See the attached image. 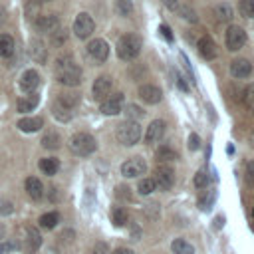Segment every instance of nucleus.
<instances>
[{
    "instance_id": "obj_1",
    "label": "nucleus",
    "mask_w": 254,
    "mask_h": 254,
    "mask_svg": "<svg viewBox=\"0 0 254 254\" xmlns=\"http://www.w3.org/2000/svg\"><path fill=\"white\" fill-rule=\"evenodd\" d=\"M56 79L67 87H75L81 83V69L71 60V56H60L56 60Z\"/></svg>"
},
{
    "instance_id": "obj_2",
    "label": "nucleus",
    "mask_w": 254,
    "mask_h": 254,
    "mask_svg": "<svg viewBox=\"0 0 254 254\" xmlns=\"http://www.w3.org/2000/svg\"><path fill=\"white\" fill-rule=\"evenodd\" d=\"M141 48H143V40L137 34H125L117 40V56L125 62L135 60L141 54Z\"/></svg>"
},
{
    "instance_id": "obj_3",
    "label": "nucleus",
    "mask_w": 254,
    "mask_h": 254,
    "mask_svg": "<svg viewBox=\"0 0 254 254\" xmlns=\"http://www.w3.org/2000/svg\"><path fill=\"white\" fill-rule=\"evenodd\" d=\"M141 139V127L137 121L127 119L117 125V141L121 145H135Z\"/></svg>"
},
{
    "instance_id": "obj_4",
    "label": "nucleus",
    "mask_w": 254,
    "mask_h": 254,
    "mask_svg": "<svg viewBox=\"0 0 254 254\" xmlns=\"http://www.w3.org/2000/svg\"><path fill=\"white\" fill-rule=\"evenodd\" d=\"M95 147H97V143H95V139H93L89 133H75V135L69 139V149H71V153H75V155H79V157L91 155V153L95 151Z\"/></svg>"
},
{
    "instance_id": "obj_5",
    "label": "nucleus",
    "mask_w": 254,
    "mask_h": 254,
    "mask_svg": "<svg viewBox=\"0 0 254 254\" xmlns=\"http://www.w3.org/2000/svg\"><path fill=\"white\" fill-rule=\"evenodd\" d=\"M93 30H95L93 18L87 12H79L75 16V20H73V32H75V36L79 40H85V38H89L93 34Z\"/></svg>"
},
{
    "instance_id": "obj_6",
    "label": "nucleus",
    "mask_w": 254,
    "mask_h": 254,
    "mask_svg": "<svg viewBox=\"0 0 254 254\" xmlns=\"http://www.w3.org/2000/svg\"><path fill=\"white\" fill-rule=\"evenodd\" d=\"M224 42H226V48L230 52H236L240 50L244 44H246V32L240 28V26H228L226 30V36H224Z\"/></svg>"
},
{
    "instance_id": "obj_7",
    "label": "nucleus",
    "mask_w": 254,
    "mask_h": 254,
    "mask_svg": "<svg viewBox=\"0 0 254 254\" xmlns=\"http://www.w3.org/2000/svg\"><path fill=\"white\" fill-rule=\"evenodd\" d=\"M153 181H155V187H159L161 190H169L175 185V171L169 165H157Z\"/></svg>"
},
{
    "instance_id": "obj_8",
    "label": "nucleus",
    "mask_w": 254,
    "mask_h": 254,
    "mask_svg": "<svg viewBox=\"0 0 254 254\" xmlns=\"http://www.w3.org/2000/svg\"><path fill=\"white\" fill-rule=\"evenodd\" d=\"M145 169H147V165H145V161L141 157H131L121 165V175L127 177V179H135V177L143 175Z\"/></svg>"
},
{
    "instance_id": "obj_9",
    "label": "nucleus",
    "mask_w": 254,
    "mask_h": 254,
    "mask_svg": "<svg viewBox=\"0 0 254 254\" xmlns=\"http://www.w3.org/2000/svg\"><path fill=\"white\" fill-rule=\"evenodd\" d=\"M58 26H60V18H58L56 14H42V16L38 14V18L34 20V28H36L38 32H44V34L56 32Z\"/></svg>"
},
{
    "instance_id": "obj_10",
    "label": "nucleus",
    "mask_w": 254,
    "mask_h": 254,
    "mask_svg": "<svg viewBox=\"0 0 254 254\" xmlns=\"http://www.w3.org/2000/svg\"><path fill=\"white\" fill-rule=\"evenodd\" d=\"M87 54L95 60V62H105L109 56V44L103 38H95L87 44Z\"/></svg>"
},
{
    "instance_id": "obj_11",
    "label": "nucleus",
    "mask_w": 254,
    "mask_h": 254,
    "mask_svg": "<svg viewBox=\"0 0 254 254\" xmlns=\"http://www.w3.org/2000/svg\"><path fill=\"white\" fill-rule=\"evenodd\" d=\"M123 109V93L105 95L101 101V113L103 115H117Z\"/></svg>"
},
{
    "instance_id": "obj_12",
    "label": "nucleus",
    "mask_w": 254,
    "mask_h": 254,
    "mask_svg": "<svg viewBox=\"0 0 254 254\" xmlns=\"http://www.w3.org/2000/svg\"><path fill=\"white\" fill-rule=\"evenodd\" d=\"M40 246H42V236H40V232H38L36 228L28 226V228H26V236H24V240H22V250L28 252V254H34Z\"/></svg>"
},
{
    "instance_id": "obj_13",
    "label": "nucleus",
    "mask_w": 254,
    "mask_h": 254,
    "mask_svg": "<svg viewBox=\"0 0 254 254\" xmlns=\"http://www.w3.org/2000/svg\"><path fill=\"white\" fill-rule=\"evenodd\" d=\"M40 85V73L36 69H26L22 75H20V89L22 91H36V87Z\"/></svg>"
},
{
    "instance_id": "obj_14",
    "label": "nucleus",
    "mask_w": 254,
    "mask_h": 254,
    "mask_svg": "<svg viewBox=\"0 0 254 254\" xmlns=\"http://www.w3.org/2000/svg\"><path fill=\"white\" fill-rule=\"evenodd\" d=\"M163 135H165V121L155 119V121H151V125L145 131V143H149V145L159 143L163 139Z\"/></svg>"
},
{
    "instance_id": "obj_15",
    "label": "nucleus",
    "mask_w": 254,
    "mask_h": 254,
    "mask_svg": "<svg viewBox=\"0 0 254 254\" xmlns=\"http://www.w3.org/2000/svg\"><path fill=\"white\" fill-rule=\"evenodd\" d=\"M139 97H141L145 103H149V105H155V103H159V101H161L163 93H161V89H159L157 85L145 83V85H141V87H139Z\"/></svg>"
},
{
    "instance_id": "obj_16",
    "label": "nucleus",
    "mask_w": 254,
    "mask_h": 254,
    "mask_svg": "<svg viewBox=\"0 0 254 254\" xmlns=\"http://www.w3.org/2000/svg\"><path fill=\"white\" fill-rule=\"evenodd\" d=\"M91 93H93L95 99H103L105 95H109V93H111V77H109V75H99V77L93 81Z\"/></svg>"
},
{
    "instance_id": "obj_17",
    "label": "nucleus",
    "mask_w": 254,
    "mask_h": 254,
    "mask_svg": "<svg viewBox=\"0 0 254 254\" xmlns=\"http://www.w3.org/2000/svg\"><path fill=\"white\" fill-rule=\"evenodd\" d=\"M230 73H232V77H238V79L248 77L252 73V64L244 58H238V60L230 62Z\"/></svg>"
},
{
    "instance_id": "obj_18",
    "label": "nucleus",
    "mask_w": 254,
    "mask_h": 254,
    "mask_svg": "<svg viewBox=\"0 0 254 254\" xmlns=\"http://www.w3.org/2000/svg\"><path fill=\"white\" fill-rule=\"evenodd\" d=\"M198 52H200V56L204 60H214L218 56V48H216V44L212 42L210 36H202L198 40Z\"/></svg>"
},
{
    "instance_id": "obj_19",
    "label": "nucleus",
    "mask_w": 254,
    "mask_h": 254,
    "mask_svg": "<svg viewBox=\"0 0 254 254\" xmlns=\"http://www.w3.org/2000/svg\"><path fill=\"white\" fill-rule=\"evenodd\" d=\"M28 46H30V48H28V52H30L32 60H34V62H38V64H44V62H46V58H48V52H46L44 42H42V40H38V38H32Z\"/></svg>"
},
{
    "instance_id": "obj_20",
    "label": "nucleus",
    "mask_w": 254,
    "mask_h": 254,
    "mask_svg": "<svg viewBox=\"0 0 254 254\" xmlns=\"http://www.w3.org/2000/svg\"><path fill=\"white\" fill-rule=\"evenodd\" d=\"M26 190H28L30 198H34V200H40L44 196V185L36 177H28L26 179Z\"/></svg>"
},
{
    "instance_id": "obj_21",
    "label": "nucleus",
    "mask_w": 254,
    "mask_h": 254,
    "mask_svg": "<svg viewBox=\"0 0 254 254\" xmlns=\"http://www.w3.org/2000/svg\"><path fill=\"white\" fill-rule=\"evenodd\" d=\"M42 125H44L42 117H22V119L18 121V129L24 131V133H34V131H38Z\"/></svg>"
},
{
    "instance_id": "obj_22",
    "label": "nucleus",
    "mask_w": 254,
    "mask_h": 254,
    "mask_svg": "<svg viewBox=\"0 0 254 254\" xmlns=\"http://www.w3.org/2000/svg\"><path fill=\"white\" fill-rule=\"evenodd\" d=\"M38 103H40V95H36V93L32 91L30 95H24L22 99H18V111H20V113H28V111H34Z\"/></svg>"
},
{
    "instance_id": "obj_23",
    "label": "nucleus",
    "mask_w": 254,
    "mask_h": 254,
    "mask_svg": "<svg viewBox=\"0 0 254 254\" xmlns=\"http://www.w3.org/2000/svg\"><path fill=\"white\" fill-rule=\"evenodd\" d=\"M14 48H16V42L10 34H0V56L2 58H12L14 54Z\"/></svg>"
},
{
    "instance_id": "obj_24",
    "label": "nucleus",
    "mask_w": 254,
    "mask_h": 254,
    "mask_svg": "<svg viewBox=\"0 0 254 254\" xmlns=\"http://www.w3.org/2000/svg\"><path fill=\"white\" fill-rule=\"evenodd\" d=\"M58 169H60V161L56 159V157H46V159H42L40 161V171L44 173V175H56L58 173Z\"/></svg>"
},
{
    "instance_id": "obj_25",
    "label": "nucleus",
    "mask_w": 254,
    "mask_h": 254,
    "mask_svg": "<svg viewBox=\"0 0 254 254\" xmlns=\"http://www.w3.org/2000/svg\"><path fill=\"white\" fill-rule=\"evenodd\" d=\"M171 250H173V254H194L192 244H190V242H187L185 238H177V240H173Z\"/></svg>"
},
{
    "instance_id": "obj_26",
    "label": "nucleus",
    "mask_w": 254,
    "mask_h": 254,
    "mask_svg": "<svg viewBox=\"0 0 254 254\" xmlns=\"http://www.w3.org/2000/svg\"><path fill=\"white\" fill-rule=\"evenodd\" d=\"M77 101H79V97L75 95V93H60L58 95V105H62V107H65V109H73L75 105H77Z\"/></svg>"
},
{
    "instance_id": "obj_27",
    "label": "nucleus",
    "mask_w": 254,
    "mask_h": 254,
    "mask_svg": "<svg viewBox=\"0 0 254 254\" xmlns=\"http://www.w3.org/2000/svg\"><path fill=\"white\" fill-rule=\"evenodd\" d=\"M214 200H216V190H214V189L206 190V194H202V196L198 198V206H200V210H210L212 204H214Z\"/></svg>"
},
{
    "instance_id": "obj_28",
    "label": "nucleus",
    "mask_w": 254,
    "mask_h": 254,
    "mask_svg": "<svg viewBox=\"0 0 254 254\" xmlns=\"http://www.w3.org/2000/svg\"><path fill=\"white\" fill-rule=\"evenodd\" d=\"M60 143H62V139H60V135H58L56 131H50V133H46V135L42 137V145H44L46 149H58Z\"/></svg>"
},
{
    "instance_id": "obj_29",
    "label": "nucleus",
    "mask_w": 254,
    "mask_h": 254,
    "mask_svg": "<svg viewBox=\"0 0 254 254\" xmlns=\"http://www.w3.org/2000/svg\"><path fill=\"white\" fill-rule=\"evenodd\" d=\"M58 222H60V214H58V212H46V214L40 216V226H42V228H48V230H50V228H54Z\"/></svg>"
},
{
    "instance_id": "obj_30",
    "label": "nucleus",
    "mask_w": 254,
    "mask_h": 254,
    "mask_svg": "<svg viewBox=\"0 0 254 254\" xmlns=\"http://www.w3.org/2000/svg\"><path fill=\"white\" fill-rule=\"evenodd\" d=\"M111 222H113L115 226H123V224L127 222V210L121 208V206L111 208Z\"/></svg>"
},
{
    "instance_id": "obj_31",
    "label": "nucleus",
    "mask_w": 254,
    "mask_h": 254,
    "mask_svg": "<svg viewBox=\"0 0 254 254\" xmlns=\"http://www.w3.org/2000/svg\"><path fill=\"white\" fill-rule=\"evenodd\" d=\"M214 14H216V18L222 20V22H230V20H232V8H230L228 4H218V6L214 8Z\"/></svg>"
},
{
    "instance_id": "obj_32",
    "label": "nucleus",
    "mask_w": 254,
    "mask_h": 254,
    "mask_svg": "<svg viewBox=\"0 0 254 254\" xmlns=\"http://www.w3.org/2000/svg\"><path fill=\"white\" fill-rule=\"evenodd\" d=\"M115 10H117L119 16H131L133 2L131 0H115Z\"/></svg>"
},
{
    "instance_id": "obj_33",
    "label": "nucleus",
    "mask_w": 254,
    "mask_h": 254,
    "mask_svg": "<svg viewBox=\"0 0 254 254\" xmlns=\"http://www.w3.org/2000/svg\"><path fill=\"white\" fill-rule=\"evenodd\" d=\"M157 159H159V161H175V159H177V153H175L171 147H165V145H163V147L157 149Z\"/></svg>"
},
{
    "instance_id": "obj_34",
    "label": "nucleus",
    "mask_w": 254,
    "mask_h": 254,
    "mask_svg": "<svg viewBox=\"0 0 254 254\" xmlns=\"http://www.w3.org/2000/svg\"><path fill=\"white\" fill-rule=\"evenodd\" d=\"M238 10H240L242 16H246V18H254V0H240Z\"/></svg>"
},
{
    "instance_id": "obj_35",
    "label": "nucleus",
    "mask_w": 254,
    "mask_h": 254,
    "mask_svg": "<svg viewBox=\"0 0 254 254\" xmlns=\"http://www.w3.org/2000/svg\"><path fill=\"white\" fill-rule=\"evenodd\" d=\"M54 117H58L60 121H69L71 119V111L69 109H65V107H62V105H58V103H54Z\"/></svg>"
},
{
    "instance_id": "obj_36",
    "label": "nucleus",
    "mask_w": 254,
    "mask_h": 254,
    "mask_svg": "<svg viewBox=\"0 0 254 254\" xmlns=\"http://www.w3.org/2000/svg\"><path fill=\"white\" fill-rule=\"evenodd\" d=\"M137 189H139L141 194H151L157 187H155V181H153V179H143V181H139Z\"/></svg>"
},
{
    "instance_id": "obj_37",
    "label": "nucleus",
    "mask_w": 254,
    "mask_h": 254,
    "mask_svg": "<svg viewBox=\"0 0 254 254\" xmlns=\"http://www.w3.org/2000/svg\"><path fill=\"white\" fill-rule=\"evenodd\" d=\"M179 14H181V18H183V20L192 22V24L198 20V18H196V12H194L192 8H189V6H181V8H179Z\"/></svg>"
},
{
    "instance_id": "obj_38",
    "label": "nucleus",
    "mask_w": 254,
    "mask_h": 254,
    "mask_svg": "<svg viewBox=\"0 0 254 254\" xmlns=\"http://www.w3.org/2000/svg\"><path fill=\"white\" fill-rule=\"evenodd\" d=\"M244 103H246V107L250 111H254V83L246 85V89H244Z\"/></svg>"
},
{
    "instance_id": "obj_39",
    "label": "nucleus",
    "mask_w": 254,
    "mask_h": 254,
    "mask_svg": "<svg viewBox=\"0 0 254 254\" xmlns=\"http://www.w3.org/2000/svg\"><path fill=\"white\" fill-rule=\"evenodd\" d=\"M206 185H208V173H206L204 169H200V171L194 175V187L206 189Z\"/></svg>"
},
{
    "instance_id": "obj_40",
    "label": "nucleus",
    "mask_w": 254,
    "mask_h": 254,
    "mask_svg": "<svg viewBox=\"0 0 254 254\" xmlns=\"http://www.w3.org/2000/svg\"><path fill=\"white\" fill-rule=\"evenodd\" d=\"M125 113H127V117H129V119H133V121H135V119H139V117L143 115V109H139L137 105L129 103V105L125 107Z\"/></svg>"
},
{
    "instance_id": "obj_41",
    "label": "nucleus",
    "mask_w": 254,
    "mask_h": 254,
    "mask_svg": "<svg viewBox=\"0 0 254 254\" xmlns=\"http://www.w3.org/2000/svg\"><path fill=\"white\" fill-rule=\"evenodd\" d=\"M244 179L248 185H254V161L246 163V171H244Z\"/></svg>"
},
{
    "instance_id": "obj_42",
    "label": "nucleus",
    "mask_w": 254,
    "mask_h": 254,
    "mask_svg": "<svg viewBox=\"0 0 254 254\" xmlns=\"http://www.w3.org/2000/svg\"><path fill=\"white\" fill-rule=\"evenodd\" d=\"M65 38H67V32H65V30H58L56 34L52 32V42H54L56 46H60V44H64V42H65Z\"/></svg>"
},
{
    "instance_id": "obj_43",
    "label": "nucleus",
    "mask_w": 254,
    "mask_h": 254,
    "mask_svg": "<svg viewBox=\"0 0 254 254\" xmlns=\"http://www.w3.org/2000/svg\"><path fill=\"white\" fill-rule=\"evenodd\" d=\"M187 145H189V149H190V151H196V149L200 147V139H198V135H196V133H190V135H189Z\"/></svg>"
},
{
    "instance_id": "obj_44",
    "label": "nucleus",
    "mask_w": 254,
    "mask_h": 254,
    "mask_svg": "<svg viewBox=\"0 0 254 254\" xmlns=\"http://www.w3.org/2000/svg\"><path fill=\"white\" fill-rule=\"evenodd\" d=\"M14 250H16V242H12V240H6L0 244V254H10Z\"/></svg>"
},
{
    "instance_id": "obj_45",
    "label": "nucleus",
    "mask_w": 254,
    "mask_h": 254,
    "mask_svg": "<svg viewBox=\"0 0 254 254\" xmlns=\"http://www.w3.org/2000/svg\"><path fill=\"white\" fill-rule=\"evenodd\" d=\"M12 212V202L8 198H0V214H10Z\"/></svg>"
},
{
    "instance_id": "obj_46",
    "label": "nucleus",
    "mask_w": 254,
    "mask_h": 254,
    "mask_svg": "<svg viewBox=\"0 0 254 254\" xmlns=\"http://www.w3.org/2000/svg\"><path fill=\"white\" fill-rule=\"evenodd\" d=\"M159 32L163 34V38H165L167 42H171V40H173V34H171V28H169L167 24H161V26H159Z\"/></svg>"
},
{
    "instance_id": "obj_47",
    "label": "nucleus",
    "mask_w": 254,
    "mask_h": 254,
    "mask_svg": "<svg viewBox=\"0 0 254 254\" xmlns=\"http://www.w3.org/2000/svg\"><path fill=\"white\" fill-rule=\"evenodd\" d=\"M93 254H109V250H107V244H103V242H97V244L93 246Z\"/></svg>"
},
{
    "instance_id": "obj_48",
    "label": "nucleus",
    "mask_w": 254,
    "mask_h": 254,
    "mask_svg": "<svg viewBox=\"0 0 254 254\" xmlns=\"http://www.w3.org/2000/svg\"><path fill=\"white\" fill-rule=\"evenodd\" d=\"M117 196L119 198H131V194H129V189H125V187H117Z\"/></svg>"
},
{
    "instance_id": "obj_49",
    "label": "nucleus",
    "mask_w": 254,
    "mask_h": 254,
    "mask_svg": "<svg viewBox=\"0 0 254 254\" xmlns=\"http://www.w3.org/2000/svg\"><path fill=\"white\" fill-rule=\"evenodd\" d=\"M163 4H165L169 10H177V8H179V0H163Z\"/></svg>"
},
{
    "instance_id": "obj_50",
    "label": "nucleus",
    "mask_w": 254,
    "mask_h": 254,
    "mask_svg": "<svg viewBox=\"0 0 254 254\" xmlns=\"http://www.w3.org/2000/svg\"><path fill=\"white\" fill-rule=\"evenodd\" d=\"M222 226H224V216L218 214V216L214 218V228H222Z\"/></svg>"
},
{
    "instance_id": "obj_51",
    "label": "nucleus",
    "mask_w": 254,
    "mask_h": 254,
    "mask_svg": "<svg viewBox=\"0 0 254 254\" xmlns=\"http://www.w3.org/2000/svg\"><path fill=\"white\" fill-rule=\"evenodd\" d=\"M113 254H133V252H131L129 248H117V250H115Z\"/></svg>"
},
{
    "instance_id": "obj_52",
    "label": "nucleus",
    "mask_w": 254,
    "mask_h": 254,
    "mask_svg": "<svg viewBox=\"0 0 254 254\" xmlns=\"http://www.w3.org/2000/svg\"><path fill=\"white\" fill-rule=\"evenodd\" d=\"M177 81H179V87H181V89H189V85L185 83V79H183L181 75H179V79H177Z\"/></svg>"
},
{
    "instance_id": "obj_53",
    "label": "nucleus",
    "mask_w": 254,
    "mask_h": 254,
    "mask_svg": "<svg viewBox=\"0 0 254 254\" xmlns=\"http://www.w3.org/2000/svg\"><path fill=\"white\" fill-rule=\"evenodd\" d=\"M250 145L254 147V131H252V135H250Z\"/></svg>"
},
{
    "instance_id": "obj_54",
    "label": "nucleus",
    "mask_w": 254,
    "mask_h": 254,
    "mask_svg": "<svg viewBox=\"0 0 254 254\" xmlns=\"http://www.w3.org/2000/svg\"><path fill=\"white\" fill-rule=\"evenodd\" d=\"M34 2H38V4H44V2H50V0H34Z\"/></svg>"
},
{
    "instance_id": "obj_55",
    "label": "nucleus",
    "mask_w": 254,
    "mask_h": 254,
    "mask_svg": "<svg viewBox=\"0 0 254 254\" xmlns=\"http://www.w3.org/2000/svg\"><path fill=\"white\" fill-rule=\"evenodd\" d=\"M2 234H4V228H2V226H0V236H2Z\"/></svg>"
},
{
    "instance_id": "obj_56",
    "label": "nucleus",
    "mask_w": 254,
    "mask_h": 254,
    "mask_svg": "<svg viewBox=\"0 0 254 254\" xmlns=\"http://www.w3.org/2000/svg\"><path fill=\"white\" fill-rule=\"evenodd\" d=\"M252 216H254V212H252Z\"/></svg>"
}]
</instances>
